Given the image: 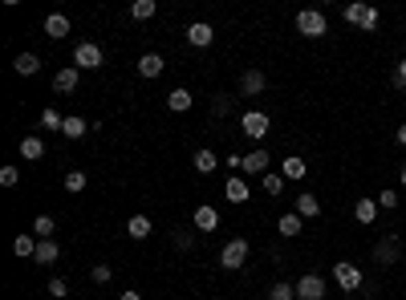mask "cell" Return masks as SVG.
<instances>
[{"label": "cell", "instance_id": "cell-1", "mask_svg": "<svg viewBox=\"0 0 406 300\" xmlns=\"http://www.w3.org/2000/svg\"><path fill=\"white\" fill-rule=\"evenodd\" d=\"M341 16H346V25H358L361 33H374V29L382 25V16H378V8H370V4H361V0H354V4H346V8H341Z\"/></svg>", "mask_w": 406, "mask_h": 300}, {"label": "cell", "instance_id": "cell-2", "mask_svg": "<svg viewBox=\"0 0 406 300\" xmlns=\"http://www.w3.org/2000/svg\"><path fill=\"white\" fill-rule=\"evenodd\" d=\"M248 252H252V248H248V240H240V235H236V240H227L224 252H220V268H227V272H240V268L248 264Z\"/></svg>", "mask_w": 406, "mask_h": 300}, {"label": "cell", "instance_id": "cell-3", "mask_svg": "<svg viewBox=\"0 0 406 300\" xmlns=\"http://www.w3.org/2000/svg\"><path fill=\"white\" fill-rule=\"evenodd\" d=\"M297 33H301V37H325V33H329L325 12H317V8H301V12H297Z\"/></svg>", "mask_w": 406, "mask_h": 300}, {"label": "cell", "instance_id": "cell-4", "mask_svg": "<svg viewBox=\"0 0 406 300\" xmlns=\"http://www.w3.org/2000/svg\"><path fill=\"white\" fill-rule=\"evenodd\" d=\"M74 65L78 69H102L106 65V53H102V45H93V41H82L78 49H74Z\"/></svg>", "mask_w": 406, "mask_h": 300}, {"label": "cell", "instance_id": "cell-5", "mask_svg": "<svg viewBox=\"0 0 406 300\" xmlns=\"http://www.w3.org/2000/svg\"><path fill=\"white\" fill-rule=\"evenodd\" d=\"M333 280L341 284V292H358L365 276H361L358 264H350V259H337V264H333Z\"/></svg>", "mask_w": 406, "mask_h": 300}, {"label": "cell", "instance_id": "cell-6", "mask_svg": "<svg viewBox=\"0 0 406 300\" xmlns=\"http://www.w3.org/2000/svg\"><path fill=\"white\" fill-rule=\"evenodd\" d=\"M269 126H272V118L264 114V110H248V114L240 118V130H244L248 138H256V142H260V138L269 134Z\"/></svg>", "mask_w": 406, "mask_h": 300}, {"label": "cell", "instance_id": "cell-7", "mask_svg": "<svg viewBox=\"0 0 406 300\" xmlns=\"http://www.w3.org/2000/svg\"><path fill=\"white\" fill-rule=\"evenodd\" d=\"M297 300H325V280L317 272H305L297 280Z\"/></svg>", "mask_w": 406, "mask_h": 300}, {"label": "cell", "instance_id": "cell-8", "mask_svg": "<svg viewBox=\"0 0 406 300\" xmlns=\"http://www.w3.org/2000/svg\"><path fill=\"white\" fill-rule=\"evenodd\" d=\"M269 163H272V154L264 150V146H256L252 154H244V167H240V174H248V178H252V174H260V178H264V174H269Z\"/></svg>", "mask_w": 406, "mask_h": 300}, {"label": "cell", "instance_id": "cell-9", "mask_svg": "<svg viewBox=\"0 0 406 300\" xmlns=\"http://www.w3.org/2000/svg\"><path fill=\"white\" fill-rule=\"evenodd\" d=\"M78 82H82V69H78V65H65V69L53 73V93H74Z\"/></svg>", "mask_w": 406, "mask_h": 300}, {"label": "cell", "instance_id": "cell-10", "mask_svg": "<svg viewBox=\"0 0 406 300\" xmlns=\"http://www.w3.org/2000/svg\"><path fill=\"white\" fill-rule=\"evenodd\" d=\"M398 256H403V244H398V235H382V244L374 248V259L390 268V264H398Z\"/></svg>", "mask_w": 406, "mask_h": 300}, {"label": "cell", "instance_id": "cell-11", "mask_svg": "<svg viewBox=\"0 0 406 300\" xmlns=\"http://www.w3.org/2000/svg\"><path fill=\"white\" fill-rule=\"evenodd\" d=\"M224 195H227V203H248V199H252V187H248L244 174H232L227 187H224Z\"/></svg>", "mask_w": 406, "mask_h": 300}, {"label": "cell", "instance_id": "cell-12", "mask_svg": "<svg viewBox=\"0 0 406 300\" xmlns=\"http://www.w3.org/2000/svg\"><path fill=\"white\" fill-rule=\"evenodd\" d=\"M191 227H195V231H216V227H220V215H216V207L199 203V207H195V215H191Z\"/></svg>", "mask_w": 406, "mask_h": 300}, {"label": "cell", "instance_id": "cell-13", "mask_svg": "<svg viewBox=\"0 0 406 300\" xmlns=\"http://www.w3.org/2000/svg\"><path fill=\"white\" fill-rule=\"evenodd\" d=\"M21 159H25V163L45 159V138H41V134H25V138H21Z\"/></svg>", "mask_w": 406, "mask_h": 300}, {"label": "cell", "instance_id": "cell-14", "mask_svg": "<svg viewBox=\"0 0 406 300\" xmlns=\"http://www.w3.org/2000/svg\"><path fill=\"white\" fill-rule=\"evenodd\" d=\"M187 41L195 45V49H207V45L216 41V29L203 25V21H195V25H187Z\"/></svg>", "mask_w": 406, "mask_h": 300}, {"label": "cell", "instance_id": "cell-15", "mask_svg": "<svg viewBox=\"0 0 406 300\" xmlns=\"http://www.w3.org/2000/svg\"><path fill=\"white\" fill-rule=\"evenodd\" d=\"M293 211L301 215V219H317V215H321V199L309 195V191H301V195L293 199Z\"/></svg>", "mask_w": 406, "mask_h": 300}, {"label": "cell", "instance_id": "cell-16", "mask_svg": "<svg viewBox=\"0 0 406 300\" xmlns=\"http://www.w3.org/2000/svg\"><path fill=\"white\" fill-rule=\"evenodd\" d=\"M264 86H269V78H264L260 69H248V73L240 78V93H244V97H256V93H264Z\"/></svg>", "mask_w": 406, "mask_h": 300}, {"label": "cell", "instance_id": "cell-17", "mask_svg": "<svg viewBox=\"0 0 406 300\" xmlns=\"http://www.w3.org/2000/svg\"><path fill=\"white\" fill-rule=\"evenodd\" d=\"M45 37H53V41L69 37V16H65V12H49L45 16Z\"/></svg>", "mask_w": 406, "mask_h": 300}, {"label": "cell", "instance_id": "cell-18", "mask_svg": "<svg viewBox=\"0 0 406 300\" xmlns=\"http://www.w3.org/2000/svg\"><path fill=\"white\" fill-rule=\"evenodd\" d=\"M354 219H358L361 227H370V223L378 219V199H374V195H365V199H358V203H354Z\"/></svg>", "mask_w": 406, "mask_h": 300}, {"label": "cell", "instance_id": "cell-19", "mask_svg": "<svg viewBox=\"0 0 406 300\" xmlns=\"http://www.w3.org/2000/svg\"><path fill=\"white\" fill-rule=\"evenodd\" d=\"M163 69H167V61H163L159 53H142V57H138V78H159Z\"/></svg>", "mask_w": 406, "mask_h": 300}, {"label": "cell", "instance_id": "cell-20", "mask_svg": "<svg viewBox=\"0 0 406 300\" xmlns=\"http://www.w3.org/2000/svg\"><path fill=\"white\" fill-rule=\"evenodd\" d=\"M280 174H284V178H293V183H301V178L309 174V167H305V159H301V154H289V159L280 163Z\"/></svg>", "mask_w": 406, "mask_h": 300}, {"label": "cell", "instance_id": "cell-21", "mask_svg": "<svg viewBox=\"0 0 406 300\" xmlns=\"http://www.w3.org/2000/svg\"><path fill=\"white\" fill-rule=\"evenodd\" d=\"M191 163H195V171H199V174H212L216 167H220V154H216V150H207V146H199Z\"/></svg>", "mask_w": 406, "mask_h": 300}, {"label": "cell", "instance_id": "cell-22", "mask_svg": "<svg viewBox=\"0 0 406 300\" xmlns=\"http://www.w3.org/2000/svg\"><path fill=\"white\" fill-rule=\"evenodd\" d=\"M37 248H41V240L33 235V231H25V235H16V244H12V252L21 259H33L37 256Z\"/></svg>", "mask_w": 406, "mask_h": 300}, {"label": "cell", "instance_id": "cell-23", "mask_svg": "<svg viewBox=\"0 0 406 300\" xmlns=\"http://www.w3.org/2000/svg\"><path fill=\"white\" fill-rule=\"evenodd\" d=\"M61 259V248H57V240H41V248H37V256H33V264H41V268H49V264H57Z\"/></svg>", "mask_w": 406, "mask_h": 300}, {"label": "cell", "instance_id": "cell-24", "mask_svg": "<svg viewBox=\"0 0 406 300\" xmlns=\"http://www.w3.org/2000/svg\"><path fill=\"white\" fill-rule=\"evenodd\" d=\"M276 227H280V235H289V240H293V235H301V231H305V219H301L297 211H284Z\"/></svg>", "mask_w": 406, "mask_h": 300}, {"label": "cell", "instance_id": "cell-25", "mask_svg": "<svg viewBox=\"0 0 406 300\" xmlns=\"http://www.w3.org/2000/svg\"><path fill=\"white\" fill-rule=\"evenodd\" d=\"M12 69H16L21 78H33V73L41 69V57H37V53H21V57L12 61Z\"/></svg>", "mask_w": 406, "mask_h": 300}, {"label": "cell", "instance_id": "cell-26", "mask_svg": "<svg viewBox=\"0 0 406 300\" xmlns=\"http://www.w3.org/2000/svg\"><path fill=\"white\" fill-rule=\"evenodd\" d=\"M126 231H131V240H146V235L155 231V223H150L146 215H131V219H126Z\"/></svg>", "mask_w": 406, "mask_h": 300}, {"label": "cell", "instance_id": "cell-27", "mask_svg": "<svg viewBox=\"0 0 406 300\" xmlns=\"http://www.w3.org/2000/svg\"><path fill=\"white\" fill-rule=\"evenodd\" d=\"M86 118H78V114H69V118H65V126H61V134H65V138H69V142H78V138H86Z\"/></svg>", "mask_w": 406, "mask_h": 300}, {"label": "cell", "instance_id": "cell-28", "mask_svg": "<svg viewBox=\"0 0 406 300\" xmlns=\"http://www.w3.org/2000/svg\"><path fill=\"white\" fill-rule=\"evenodd\" d=\"M191 102H195V97H191V89H171V93H167V106H171L175 114L191 110Z\"/></svg>", "mask_w": 406, "mask_h": 300}, {"label": "cell", "instance_id": "cell-29", "mask_svg": "<svg viewBox=\"0 0 406 300\" xmlns=\"http://www.w3.org/2000/svg\"><path fill=\"white\" fill-rule=\"evenodd\" d=\"M33 235H37V240H53V235H57L53 215H37V219H33Z\"/></svg>", "mask_w": 406, "mask_h": 300}, {"label": "cell", "instance_id": "cell-30", "mask_svg": "<svg viewBox=\"0 0 406 300\" xmlns=\"http://www.w3.org/2000/svg\"><path fill=\"white\" fill-rule=\"evenodd\" d=\"M269 300H297V284H289V280L272 284V288H269Z\"/></svg>", "mask_w": 406, "mask_h": 300}, {"label": "cell", "instance_id": "cell-31", "mask_svg": "<svg viewBox=\"0 0 406 300\" xmlns=\"http://www.w3.org/2000/svg\"><path fill=\"white\" fill-rule=\"evenodd\" d=\"M155 12H159L155 0H135V4H131V16H135V21H150Z\"/></svg>", "mask_w": 406, "mask_h": 300}, {"label": "cell", "instance_id": "cell-32", "mask_svg": "<svg viewBox=\"0 0 406 300\" xmlns=\"http://www.w3.org/2000/svg\"><path fill=\"white\" fill-rule=\"evenodd\" d=\"M378 199V207H386V211H394L403 199H398V191H390V187H382V195H374Z\"/></svg>", "mask_w": 406, "mask_h": 300}, {"label": "cell", "instance_id": "cell-33", "mask_svg": "<svg viewBox=\"0 0 406 300\" xmlns=\"http://www.w3.org/2000/svg\"><path fill=\"white\" fill-rule=\"evenodd\" d=\"M260 183H264V191H269V195H280V191H284V174H276V171H269Z\"/></svg>", "mask_w": 406, "mask_h": 300}, {"label": "cell", "instance_id": "cell-34", "mask_svg": "<svg viewBox=\"0 0 406 300\" xmlns=\"http://www.w3.org/2000/svg\"><path fill=\"white\" fill-rule=\"evenodd\" d=\"M227 114H232V97H224V93L212 97V118H227Z\"/></svg>", "mask_w": 406, "mask_h": 300}, {"label": "cell", "instance_id": "cell-35", "mask_svg": "<svg viewBox=\"0 0 406 300\" xmlns=\"http://www.w3.org/2000/svg\"><path fill=\"white\" fill-rule=\"evenodd\" d=\"M41 126H45V130H61V126H65V118H61L57 110H41Z\"/></svg>", "mask_w": 406, "mask_h": 300}, {"label": "cell", "instance_id": "cell-36", "mask_svg": "<svg viewBox=\"0 0 406 300\" xmlns=\"http://www.w3.org/2000/svg\"><path fill=\"white\" fill-rule=\"evenodd\" d=\"M171 244H175L179 252H191V248H195V235H191V231H175V235H171Z\"/></svg>", "mask_w": 406, "mask_h": 300}, {"label": "cell", "instance_id": "cell-37", "mask_svg": "<svg viewBox=\"0 0 406 300\" xmlns=\"http://www.w3.org/2000/svg\"><path fill=\"white\" fill-rule=\"evenodd\" d=\"M45 292H49V297H57V300H61V297H69V284H65L61 276H53V280H49V288H45Z\"/></svg>", "mask_w": 406, "mask_h": 300}, {"label": "cell", "instance_id": "cell-38", "mask_svg": "<svg viewBox=\"0 0 406 300\" xmlns=\"http://www.w3.org/2000/svg\"><path fill=\"white\" fill-rule=\"evenodd\" d=\"M65 191H86V174L69 171V174H65Z\"/></svg>", "mask_w": 406, "mask_h": 300}, {"label": "cell", "instance_id": "cell-39", "mask_svg": "<svg viewBox=\"0 0 406 300\" xmlns=\"http://www.w3.org/2000/svg\"><path fill=\"white\" fill-rule=\"evenodd\" d=\"M390 86H394V89H406V57L394 65V73H390Z\"/></svg>", "mask_w": 406, "mask_h": 300}, {"label": "cell", "instance_id": "cell-40", "mask_svg": "<svg viewBox=\"0 0 406 300\" xmlns=\"http://www.w3.org/2000/svg\"><path fill=\"white\" fill-rule=\"evenodd\" d=\"M93 284H110V280H114V272H110V268H106V264H93Z\"/></svg>", "mask_w": 406, "mask_h": 300}, {"label": "cell", "instance_id": "cell-41", "mask_svg": "<svg viewBox=\"0 0 406 300\" xmlns=\"http://www.w3.org/2000/svg\"><path fill=\"white\" fill-rule=\"evenodd\" d=\"M16 183H21V171H16V167H4V171H0V187H16Z\"/></svg>", "mask_w": 406, "mask_h": 300}, {"label": "cell", "instance_id": "cell-42", "mask_svg": "<svg viewBox=\"0 0 406 300\" xmlns=\"http://www.w3.org/2000/svg\"><path fill=\"white\" fill-rule=\"evenodd\" d=\"M224 163H227V167H232V171H240V167H244V154H227Z\"/></svg>", "mask_w": 406, "mask_h": 300}, {"label": "cell", "instance_id": "cell-43", "mask_svg": "<svg viewBox=\"0 0 406 300\" xmlns=\"http://www.w3.org/2000/svg\"><path fill=\"white\" fill-rule=\"evenodd\" d=\"M394 138H398V146H406V122L398 126V134H394Z\"/></svg>", "mask_w": 406, "mask_h": 300}, {"label": "cell", "instance_id": "cell-44", "mask_svg": "<svg viewBox=\"0 0 406 300\" xmlns=\"http://www.w3.org/2000/svg\"><path fill=\"white\" fill-rule=\"evenodd\" d=\"M122 300H142V297H138V292H122Z\"/></svg>", "mask_w": 406, "mask_h": 300}, {"label": "cell", "instance_id": "cell-45", "mask_svg": "<svg viewBox=\"0 0 406 300\" xmlns=\"http://www.w3.org/2000/svg\"><path fill=\"white\" fill-rule=\"evenodd\" d=\"M398 183H403V187H406V167H403V171H398Z\"/></svg>", "mask_w": 406, "mask_h": 300}]
</instances>
